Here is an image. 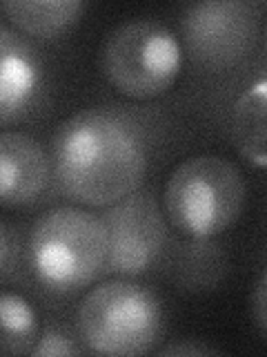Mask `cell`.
<instances>
[{
  "instance_id": "cell-10",
  "label": "cell",
  "mask_w": 267,
  "mask_h": 357,
  "mask_svg": "<svg viewBox=\"0 0 267 357\" xmlns=\"http://www.w3.org/2000/svg\"><path fill=\"white\" fill-rule=\"evenodd\" d=\"M3 33V54H0V114L3 121H9L18 114V109L29 100L33 87L38 83V70L31 56L14 43L7 27L0 29Z\"/></svg>"
},
{
  "instance_id": "cell-4",
  "label": "cell",
  "mask_w": 267,
  "mask_h": 357,
  "mask_svg": "<svg viewBox=\"0 0 267 357\" xmlns=\"http://www.w3.org/2000/svg\"><path fill=\"white\" fill-rule=\"evenodd\" d=\"M78 335L98 355L149 353L163 331V310L147 288L116 279L96 286L76 317Z\"/></svg>"
},
{
  "instance_id": "cell-2",
  "label": "cell",
  "mask_w": 267,
  "mask_h": 357,
  "mask_svg": "<svg viewBox=\"0 0 267 357\" xmlns=\"http://www.w3.org/2000/svg\"><path fill=\"white\" fill-rule=\"evenodd\" d=\"M29 261L44 288L60 295L81 293L107 264L103 219L70 206L44 212L31 228Z\"/></svg>"
},
{
  "instance_id": "cell-15",
  "label": "cell",
  "mask_w": 267,
  "mask_h": 357,
  "mask_svg": "<svg viewBox=\"0 0 267 357\" xmlns=\"http://www.w3.org/2000/svg\"><path fill=\"white\" fill-rule=\"evenodd\" d=\"M216 349H209V346L203 344H174V346H167V349L161 351V355H216Z\"/></svg>"
},
{
  "instance_id": "cell-9",
  "label": "cell",
  "mask_w": 267,
  "mask_h": 357,
  "mask_svg": "<svg viewBox=\"0 0 267 357\" xmlns=\"http://www.w3.org/2000/svg\"><path fill=\"white\" fill-rule=\"evenodd\" d=\"M232 139L243 159L267 167V81L238 96L232 112Z\"/></svg>"
},
{
  "instance_id": "cell-7",
  "label": "cell",
  "mask_w": 267,
  "mask_h": 357,
  "mask_svg": "<svg viewBox=\"0 0 267 357\" xmlns=\"http://www.w3.org/2000/svg\"><path fill=\"white\" fill-rule=\"evenodd\" d=\"M103 223L107 228V264L118 275L145 273L163 250L165 221L149 195L134 192L109 206Z\"/></svg>"
},
{
  "instance_id": "cell-12",
  "label": "cell",
  "mask_w": 267,
  "mask_h": 357,
  "mask_svg": "<svg viewBox=\"0 0 267 357\" xmlns=\"http://www.w3.org/2000/svg\"><path fill=\"white\" fill-rule=\"evenodd\" d=\"M0 349L5 355H25L36 346V315L31 306L16 293L5 290L0 297Z\"/></svg>"
},
{
  "instance_id": "cell-3",
  "label": "cell",
  "mask_w": 267,
  "mask_h": 357,
  "mask_svg": "<svg viewBox=\"0 0 267 357\" xmlns=\"http://www.w3.org/2000/svg\"><path fill=\"white\" fill-rule=\"evenodd\" d=\"M245 204L238 167L220 156H192L178 163L165 185L172 226L192 239H209L236 223Z\"/></svg>"
},
{
  "instance_id": "cell-13",
  "label": "cell",
  "mask_w": 267,
  "mask_h": 357,
  "mask_svg": "<svg viewBox=\"0 0 267 357\" xmlns=\"http://www.w3.org/2000/svg\"><path fill=\"white\" fill-rule=\"evenodd\" d=\"M81 351L76 349V346L72 344V340L67 337V335H63L60 331L56 328H49L47 333L42 335V337L38 340V344L33 346L31 355L36 357H56V355H78Z\"/></svg>"
},
{
  "instance_id": "cell-5",
  "label": "cell",
  "mask_w": 267,
  "mask_h": 357,
  "mask_svg": "<svg viewBox=\"0 0 267 357\" xmlns=\"http://www.w3.org/2000/svg\"><path fill=\"white\" fill-rule=\"evenodd\" d=\"M100 70L116 92L154 98L170 89L183 63L181 43L156 20H129L100 45Z\"/></svg>"
},
{
  "instance_id": "cell-8",
  "label": "cell",
  "mask_w": 267,
  "mask_h": 357,
  "mask_svg": "<svg viewBox=\"0 0 267 357\" xmlns=\"http://www.w3.org/2000/svg\"><path fill=\"white\" fill-rule=\"evenodd\" d=\"M49 178V161L38 141L22 132L0 134V204L5 208L27 206Z\"/></svg>"
},
{
  "instance_id": "cell-11",
  "label": "cell",
  "mask_w": 267,
  "mask_h": 357,
  "mask_svg": "<svg viewBox=\"0 0 267 357\" xmlns=\"http://www.w3.org/2000/svg\"><path fill=\"white\" fill-rule=\"evenodd\" d=\"M0 9L20 31L51 38L74 25L83 11V3L78 0H7Z\"/></svg>"
},
{
  "instance_id": "cell-1",
  "label": "cell",
  "mask_w": 267,
  "mask_h": 357,
  "mask_svg": "<svg viewBox=\"0 0 267 357\" xmlns=\"http://www.w3.org/2000/svg\"><path fill=\"white\" fill-rule=\"evenodd\" d=\"M147 154L129 123L107 109H83L56 137V172L78 204L109 208L138 190Z\"/></svg>"
},
{
  "instance_id": "cell-6",
  "label": "cell",
  "mask_w": 267,
  "mask_h": 357,
  "mask_svg": "<svg viewBox=\"0 0 267 357\" xmlns=\"http://www.w3.org/2000/svg\"><path fill=\"white\" fill-rule=\"evenodd\" d=\"M259 16L248 3L209 0L192 5L183 16V38L192 59L207 70H225L250 54Z\"/></svg>"
},
{
  "instance_id": "cell-16",
  "label": "cell",
  "mask_w": 267,
  "mask_h": 357,
  "mask_svg": "<svg viewBox=\"0 0 267 357\" xmlns=\"http://www.w3.org/2000/svg\"><path fill=\"white\" fill-rule=\"evenodd\" d=\"M0 255H3V279H7L9 277V273H11V268H14V264H11V237H9V230H7V226H3L0 228Z\"/></svg>"
},
{
  "instance_id": "cell-14",
  "label": "cell",
  "mask_w": 267,
  "mask_h": 357,
  "mask_svg": "<svg viewBox=\"0 0 267 357\" xmlns=\"http://www.w3.org/2000/svg\"><path fill=\"white\" fill-rule=\"evenodd\" d=\"M252 308H254V319L261 326V331L267 335V268L261 275L259 284L254 290V299H252Z\"/></svg>"
}]
</instances>
